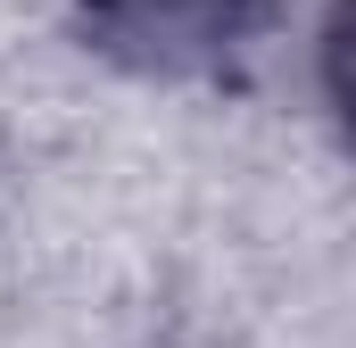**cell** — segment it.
Returning <instances> with one entry per match:
<instances>
[{
    "label": "cell",
    "instance_id": "6da1fadb",
    "mask_svg": "<svg viewBox=\"0 0 356 348\" xmlns=\"http://www.w3.org/2000/svg\"><path fill=\"white\" fill-rule=\"evenodd\" d=\"M75 8L108 58L141 75H199L241 42L257 0H75Z\"/></svg>",
    "mask_w": 356,
    "mask_h": 348
}]
</instances>
